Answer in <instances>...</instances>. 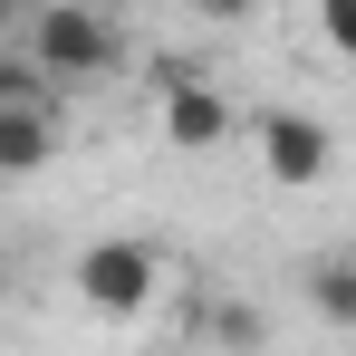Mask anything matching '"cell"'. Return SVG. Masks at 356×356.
<instances>
[{"label": "cell", "instance_id": "obj_1", "mask_svg": "<svg viewBox=\"0 0 356 356\" xmlns=\"http://www.w3.org/2000/svg\"><path fill=\"white\" fill-rule=\"evenodd\" d=\"M29 58H39V77H106V67L125 58V39L97 19V10H77V0H49V10L29 19Z\"/></svg>", "mask_w": 356, "mask_h": 356}, {"label": "cell", "instance_id": "obj_2", "mask_svg": "<svg viewBox=\"0 0 356 356\" xmlns=\"http://www.w3.org/2000/svg\"><path fill=\"white\" fill-rule=\"evenodd\" d=\"M154 280H164V260H154L145 241H87V250H77V298H87L97 318H135V308L154 298Z\"/></svg>", "mask_w": 356, "mask_h": 356}, {"label": "cell", "instance_id": "obj_3", "mask_svg": "<svg viewBox=\"0 0 356 356\" xmlns=\"http://www.w3.org/2000/svg\"><path fill=\"white\" fill-rule=\"evenodd\" d=\"M327 154H337V145H327V125L308 116V106H270V116H260V174L270 183H318L327 174Z\"/></svg>", "mask_w": 356, "mask_h": 356}, {"label": "cell", "instance_id": "obj_4", "mask_svg": "<svg viewBox=\"0 0 356 356\" xmlns=\"http://www.w3.org/2000/svg\"><path fill=\"white\" fill-rule=\"evenodd\" d=\"M49 154H58V106H39L29 87H0V183L49 174Z\"/></svg>", "mask_w": 356, "mask_h": 356}, {"label": "cell", "instance_id": "obj_5", "mask_svg": "<svg viewBox=\"0 0 356 356\" xmlns=\"http://www.w3.org/2000/svg\"><path fill=\"white\" fill-rule=\"evenodd\" d=\"M222 135H232V97H222L212 77H174V87H164V145L212 154Z\"/></svg>", "mask_w": 356, "mask_h": 356}, {"label": "cell", "instance_id": "obj_6", "mask_svg": "<svg viewBox=\"0 0 356 356\" xmlns=\"http://www.w3.org/2000/svg\"><path fill=\"white\" fill-rule=\"evenodd\" d=\"M318 308H327V327H356V270L347 260H318Z\"/></svg>", "mask_w": 356, "mask_h": 356}, {"label": "cell", "instance_id": "obj_7", "mask_svg": "<svg viewBox=\"0 0 356 356\" xmlns=\"http://www.w3.org/2000/svg\"><path fill=\"white\" fill-rule=\"evenodd\" d=\"M318 29H327V49H356V0H318Z\"/></svg>", "mask_w": 356, "mask_h": 356}, {"label": "cell", "instance_id": "obj_8", "mask_svg": "<svg viewBox=\"0 0 356 356\" xmlns=\"http://www.w3.org/2000/svg\"><path fill=\"white\" fill-rule=\"evenodd\" d=\"M183 10H193V19H250L260 0H183Z\"/></svg>", "mask_w": 356, "mask_h": 356}]
</instances>
